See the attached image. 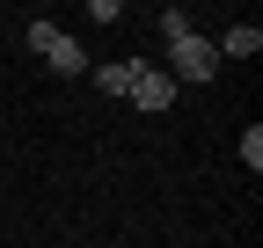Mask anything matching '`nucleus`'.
<instances>
[{
    "mask_svg": "<svg viewBox=\"0 0 263 248\" xmlns=\"http://www.w3.org/2000/svg\"><path fill=\"white\" fill-rule=\"evenodd\" d=\"M161 37H168V80L183 88H205V80H219V51H212V37H197L190 29V15L183 8H168L161 15Z\"/></svg>",
    "mask_w": 263,
    "mask_h": 248,
    "instance_id": "nucleus-1",
    "label": "nucleus"
},
{
    "mask_svg": "<svg viewBox=\"0 0 263 248\" xmlns=\"http://www.w3.org/2000/svg\"><path fill=\"white\" fill-rule=\"evenodd\" d=\"M29 51H37V58H51V66H59L66 80H81V73H88V51H81L73 37H66L59 22H29Z\"/></svg>",
    "mask_w": 263,
    "mask_h": 248,
    "instance_id": "nucleus-2",
    "label": "nucleus"
},
{
    "mask_svg": "<svg viewBox=\"0 0 263 248\" xmlns=\"http://www.w3.org/2000/svg\"><path fill=\"white\" fill-rule=\"evenodd\" d=\"M124 95L139 102V110H154V117H161V110L176 102V80L161 73V66H132V88H124Z\"/></svg>",
    "mask_w": 263,
    "mask_h": 248,
    "instance_id": "nucleus-3",
    "label": "nucleus"
},
{
    "mask_svg": "<svg viewBox=\"0 0 263 248\" xmlns=\"http://www.w3.org/2000/svg\"><path fill=\"white\" fill-rule=\"evenodd\" d=\"M212 51H219V58H256V51H263V29H256V22H234Z\"/></svg>",
    "mask_w": 263,
    "mask_h": 248,
    "instance_id": "nucleus-4",
    "label": "nucleus"
},
{
    "mask_svg": "<svg viewBox=\"0 0 263 248\" xmlns=\"http://www.w3.org/2000/svg\"><path fill=\"white\" fill-rule=\"evenodd\" d=\"M88 80L103 88V95H124V88H132V66H88Z\"/></svg>",
    "mask_w": 263,
    "mask_h": 248,
    "instance_id": "nucleus-5",
    "label": "nucleus"
},
{
    "mask_svg": "<svg viewBox=\"0 0 263 248\" xmlns=\"http://www.w3.org/2000/svg\"><path fill=\"white\" fill-rule=\"evenodd\" d=\"M241 161H249V175L263 168V132H256V124H249V132H241Z\"/></svg>",
    "mask_w": 263,
    "mask_h": 248,
    "instance_id": "nucleus-6",
    "label": "nucleus"
}]
</instances>
